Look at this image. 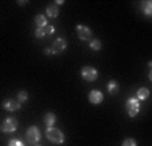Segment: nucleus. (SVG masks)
<instances>
[{
	"instance_id": "obj_1",
	"label": "nucleus",
	"mask_w": 152,
	"mask_h": 146,
	"mask_svg": "<svg viewBox=\"0 0 152 146\" xmlns=\"http://www.w3.org/2000/svg\"><path fill=\"white\" fill-rule=\"evenodd\" d=\"M46 137L50 142L55 143V145H61V143L65 142V135H63V133L59 129H57V127H53V126L47 127Z\"/></svg>"
},
{
	"instance_id": "obj_2",
	"label": "nucleus",
	"mask_w": 152,
	"mask_h": 146,
	"mask_svg": "<svg viewBox=\"0 0 152 146\" xmlns=\"http://www.w3.org/2000/svg\"><path fill=\"white\" fill-rule=\"evenodd\" d=\"M125 110L129 116L135 118L139 114V110H140V102L136 97H128L125 102Z\"/></svg>"
},
{
	"instance_id": "obj_3",
	"label": "nucleus",
	"mask_w": 152,
	"mask_h": 146,
	"mask_svg": "<svg viewBox=\"0 0 152 146\" xmlns=\"http://www.w3.org/2000/svg\"><path fill=\"white\" fill-rule=\"evenodd\" d=\"M81 76L85 81H94L98 77V70L93 66H83L81 70Z\"/></svg>"
},
{
	"instance_id": "obj_4",
	"label": "nucleus",
	"mask_w": 152,
	"mask_h": 146,
	"mask_svg": "<svg viewBox=\"0 0 152 146\" xmlns=\"http://www.w3.org/2000/svg\"><path fill=\"white\" fill-rule=\"evenodd\" d=\"M26 138H27V141H28L30 143L37 145V143L40 141V131H39V129H38L37 126L28 127V129H27V131H26Z\"/></svg>"
},
{
	"instance_id": "obj_5",
	"label": "nucleus",
	"mask_w": 152,
	"mask_h": 146,
	"mask_svg": "<svg viewBox=\"0 0 152 146\" xmlns=\"http://www.w3.org/2000/svg\"><path fill=\"white\" fill-rule=\"evenodd\" d=\"M75 30H77V35L81 41H90V38H92V30L88 26H85V24H78V26L75 27Z\"/></svg>"
},
{
	"instance_id": "obj_6",
	"label": "nucleus",
	"mask_w": 152,
	"mask_h": 146,
	"mask_svg": "<svg viewBox=\"0 0 152 146\" xmlns=\"http://www.w3.org/2000/svg\"><path fill=\"white\" fill-rule=\"evenodd\" d=\"M18 129V120L15 118H7L1 123V130L4 133H14Z\"/></svg>"
},
{
	"instance_id": "obj_7",
	"label": "nucleus",
	"mask_w": 152,
	"mask_h": 146,
	"mask_svg": "<svg viewBox=\"0 0 152 146\" xmlns=\"http://www.w3.org/2000/svg\"><path fill=\"white\" fill-rule=\"evenodd\" d=\"M55 31V27L54 26H45V27H40V29L35 30V37L37 38H43V37H47V35H51Z\"/></svg>"
},
{
	"instance_id": "obj_8",
	"label": "nucleus",
	"mask_w": 152,
	"mask_h": 146,
	"mask_svg": "<svg viewBox=\"0 0 152 146\" xmlns=\"http://www.w3.org/2000/svg\"><path fill=\"white\" fill-rule=\"evenodd\" d=\"M3 108L10 112L18 111V110L20 108V103L18 100H14V99H6V100L3 102Z\"/></svg>"
},
{
	"instance_id": "obj_9",
	"label": "nucleus",
	"mask_w": 152,
	"mask_h": 146,
	"mask_svg": "<svg viewBox=\"0 0 152 146\" xmlns=\"http://www.w3.org/2000/svg\"><path fill=\"white\" fill-rule=\"evenodd\" d=\"M66 46H67V43H66V41L63 39V38H58V39H55L54 41V43H53V47H51V50H53V53H62L65 49H66Z\"/></svg>"
},
{
	"instance_id": "obj_10",
	"label": "nucleus",
	"mask_w": 152,
	"mask_h": 146,
	"mask_svg": "<svg viewBox=\"0 0 152 146\" xmlns=\"http://www.w3.org/2000/svg\"><path fill=\"white\" fill-rule=\"evenodd\" d=\"M102 100H104V95L98 89H94V91H92L89 93V102L92 104H100L102 103Z\"/></svg>"
},
{
	"instance_id": "obj_11",
	"label": "nucleus",
	"mask_w": 152,
	"mask_h": 146,
	"mask_svg": "<svg viewBox=\"0 0 152 146\" xmlns=\"http://www.w3.org/2000/svg\"><path fill=\"white\" fill-rule=\"evenodd\" d=\"M149 97V89L145 88V87H143V88H139L137 92H136V99H137L139 102H143V100H147Z\"/></svg>"
},
{
	"instance_id": "obj_12",
	"label": "nucleus",
	"mask_w": 152,
	"mask_h": 146,
	"mask_svg": "<svg viewBox=\"0 0 152 146\" xmlns=\"http://www.w3.org/2000/svg\"><path fill=\"white\" fill-rule=\"evenodd\" d=\"M46 14H47V16H50V18H57L58 15H59V8H58V6H55V4H50L46 10Z\"/></svg>"
},
{
	"instance_id": "obj_13",
	"label": "nucleus",
	"mask_w": 152,
	"mask_h": 146,
	"mask_svg": "<svg viewBox=\"0 0 152 146\" xmlns=\"http://www.w3.org/2000/svg\"><path fill=\"white\" fill-rule=\"evenodd\" d=\"M43 120H45V125H47L49 127H51L55 123L57 116H55L53 112H47V114H45V118H43Z\"/></svg>"
},
{
	"instance_id": "obj_14",
	"label": "nucleus",
	"mask_w": 152,
	"mask_h": 146,
	"mask_svg": "<svg viewBox=\"0 0 152 146\" xmlns=\"http://www.w3.org/2000/svg\"><path fill=\"white\" fill-rule=\"evenodd\" d=\"M35 24H37L38 29L47 26V19H46V16H45V15H42V14L37 15V16H35Z\"/></svg>"
},
{
	"instance_id": "obj_15",
	"label": "nucleus",
	"mask_w": 152,
	"mask_h": 146,
	"mask_svg": "<svg viewBox=\"0 0 152 146\" xmlns=\"http://www.w3.org/2000/svg\"><path fill=\"white\" fill-rule=\"evenodd\" d=\"M141 10H143V12L147 15V16H151L152 15V1L147 0V1L141 3Z\"/></svg>"
},
{
	"instance_id": "obj_16",
	"label": "nucleus",
	"mask_w": 152,
	"mask_h": 146,
	"mask_svg": "<svg viewBox=\"0 0 152 146\" xmlns=\"http://www.w3.org/2000/svg\"><path fill=\"white\" fill-rule=\"evenodd\" d=\"M106 88H108V92H109L110 95H116L118 92V84H117V81H115V80L109 81V84L106 85Z\"/></svg>"
},
{
	"instance_id": "obj_17",
	"label": "nucleus",
	"mask_w": 152,
	"mask_h": 146,
	"mask_svg": "<svg viewBox=\"0 0 152 146\" xmlns=\"http://www.w3.org/2000/svg\"><path fill=\"white\" fill-rule=\"evenodd\" d=\"M28 99V93L26 91H19L18 92V102L19 103H24Z\"/></svg>"
},
{
	"instance_id": "obj_18",
	"label": "nucleus",
	"mask_w": 152,
	"mask_h": 146,
	"mask_svg": "<svg viewBox=\"0 0 152 146\" xmlns=\"http://www.w3.org/2000/svg\"><path fill=\"white\" fill-rule=\"evenodd\" d=\"M101 47H102V43H101L98 39L90 41V49H92V50H96V52H97V50H100Z\"/></svg>"
},
{
	"instance_id": "obj_19",
	"label": "nucleus",
	"mask_w": 152,
	"mask_h": 146,
	"mask_svg": "<svg viewBox=\"0 0 152 146\" xmlns=\"http://www.w3.org/2000/svg\"><path fill=\"white\" fill-rule=\"evenodd\" d=\"M121 146H137V143H136V141L133 138H126Z\"/></svg>"
},
{
	"instance_id": "obj_20",
	"label": "nucleus",
	"mask_w": 152,
	"mask_h": 146,
	"mask_svg": "<svg viewBox=\"0 0 152 146\" xmlns=\"http://www.w3.org/2000/svg\"><path fill=\"white\" fill-rule=\"evenodd\" d=\"M8 146H24V145H23V142L19 139H11L8 142Z\"/></svg>"
},
{
	"instance_id": "obj_21",
	"label": "nucleus",
	"mask_w": 152,
	"mask_h": 146,
	"mask_svg": "<svg viewBox=\"0 0 152 146\" xmlns=\"http://www.w3.org/2000/svg\"><path fill=\"white\" fill-rule=\"evenodd\" d=\"M45 54L50 56V54H54V53H53V50H51V49H45Z\"/></svg>"
},
{
	"instance_id": "obj_22",
	"label": "nucleus",
	"mask_w": 152,
	"mask_h": 146,
	"mask_svg": "<svg viewBox=\"0 0 152 146\" xmlns=\"http://www.w3.org/2000/svg\"><path fill=\"white\" fill-rule=\"evenodd\" d=\"M28 1H18V4H20V6H24V4H27Z\"/></svg>"
},
{
	"instance_id": "obj_23",
	"label": "nucleus",
	"mask_w": 152,
	"mask_h": 146,
	"mask_svg": "<svg viewBox=\"0 0 152 146\" xmlns=\"http://www.w3.org/2000/svg\"><path fill=\"white\" fill-rule=\"evenodd\" d=\"M55 4H63V0H58V1H57Z\"/></svg>"
},
{
	"instance_id": "obj_24",
	"label": "nucleus",
	"mask_w": 152,
	"mask_h": 146,
	"mask_svg": "<svg viewBox=\"0 0 152 146\" xmlns=\"http://www.w3.org/2000/svg\"><path fill=\"white\" fill-rule=\"evenodd\" d=\"M34 146H40V145H34Z\"/></svg>"
}]
</instances>
